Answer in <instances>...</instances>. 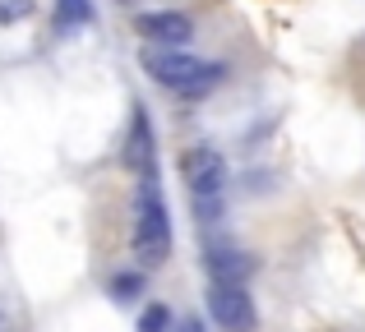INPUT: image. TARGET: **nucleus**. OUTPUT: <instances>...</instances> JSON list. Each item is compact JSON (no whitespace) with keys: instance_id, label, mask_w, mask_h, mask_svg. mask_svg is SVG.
<instances>
[{"instance_id":"0eeeda50","label":"nucleus","mask_w":365,"mask_h":332,"mask_svg":"<svg viewBox=\"0 0 365 332\" xmlns=\"http://www.w3.org/2000/svg\"><path fill=\"white\" fill-rule=\"evenodd\" d=\"M153 125H148V116H143V107L134 111V120H130V144H125V166L130 171H139V176H153Z\"/></svg>"},{"instance_id":"20e7f679","label":"nucleus","mask_w":365,"mask_h":332,"mask_svg":"<svg viewBox=\"0 0 365 332\" xmlns=\"http://www.w3.org/2000/svg\"><path fill=\"white\" fill-rule=\"evenodd\" d=\"M185 185L195 189V198H217L227 189V162L213 148H190L185 153Z\"/></svg>"},{"instance_id":"9d476101","label":"nucleus","mask_w":365,"mask_h":332,"mask_svg":"<svg viewBox=\"0 0 365 332\" xmlns=\"http://www.w3.org/2000/svg\"><path fill=\"white\" fill-rule=\"evenodd\" d=\"M33 14V0H0V28L5 23H19V18Z\"/></svg>"},{"instance_id":"f257e3e1","label":"nucleus","mask_w":365,"mask_h":332,"mask_svg":"<svg viewBox=\"0 0 365 332\" xmlns=\"http://www.w3.org/2000/svg\"><path fill=\"white\" fill-rule=\"evenodd\" d=\"M167 250H171V222L167 203H162V185L158 176H143L139 194H134V254L143 268H158V263H167Z\"/></svg>"},{"instance_id":"39448f33","label":"nucleus","mask_w":365,"mask_h":332,"mask_svg":"<svg viewBox=\"0 0 365 332\" xmlns=\"http://www.w3.org/2000/svg\"><path fill=\"white\" fill-rule=\"evenodd\" d=\"M139 33L167 51H180L195 37V23H190V14H176V9H153V14H139Z\"/></svg>"},{"instance_id":"7ed1b4c3","label":"nucleus","mask_w":365,"mask_h":332,"mask_svg":"<svg viewBox=\"0 0 365 332\" xmlns=\"http://www.w3.org/2000/svg\"><path fill=\"white\" fill-rule=\"evenodd\" d=\"M208 309H213V323L222 332H250L255 328V300L245 287H217L208 291Z\"/></svg>"},{"instance_id":"9b49d317","label":"nucleus","mask_w":365,"mask_h":332,"mask_svg":"<svg viewBox=\"0 0 365 332\" xmlns=\"http://www.w3.org/2000/svg\"><path fill=\"white\" fill-rule=\"evenodd\" d=\"M111 291H116L120 300H134V291H139V282H134V277H116V287H111Z\"/></svg>"},{"instance_id":"f8f14e48","label":"nucleus","mask_w":365,"mask_h":332,"mask_svg":"<svg viewBox=\"0 0 365 332\" xmlns=\"http://www.w3.org/2000/svg\"><path fill=\"white\" fill-rule=\"evenodd\" d=\"M180 332H204V328H199V318H190V323H185V328H180Z\"/></svg>"},{"instance_id":"6e6552de","label":"nucleus","mask_w":365,"mask_h":332,"mask_svg":"<svg viewBox=\"0 0 365 332\" xmlns=\"http://www.w3.org/2000/svg\"><path fill=\"white\" fill-rule=\"evenodd\" d=\"M56 18H61L65 28H70V23H88L93 5H88V0H61V5H56Z\"/></svg>"},{"instance_id":"f03ea898","label":"nucleus","mask_w":365,"mask_h":332,"mask_svg":"<svg viewBox=\"0 0 365 332\" xmlns=\"http://www.w3.org/2000/svg\"><path fill=\"white\" fill-rule=\"evenodd\" d=\"M143 70H148L162 88L180 92V97H204V92H213L217 83H222V65L199 60V55H190V51H167V46L143 55Z\"/></svg>"},{"instance_id":"423d86ee","label":"nucleus","mask_w":365,"mask_h":332,"mask_svg":"<svg viewBox=\"0 0 365 332\" xmlns=\"http://www.w3.org/2000/svg\"><path fill=\"white\" fill-rule=\"evenodd\" d=\"M250 272H255V259L245 250H236V245H213L208 250V277L217 287H245Z\"/></svg>"},{"instance_id":"1a4fd4ad","label":"nucleus","mask_w":365,"mask_h":332,"mask_svg":"<svg viewBox=\"0 0 365 332\" xmlns=\"http://www.w3.org/2000/svg\"><path fill=\"white\" fill-rule=\"evenodd\" d=\"M167 323H171L167 305H148V309H143V318H139V332H167Z\"/></svg>"}]
</instances>
